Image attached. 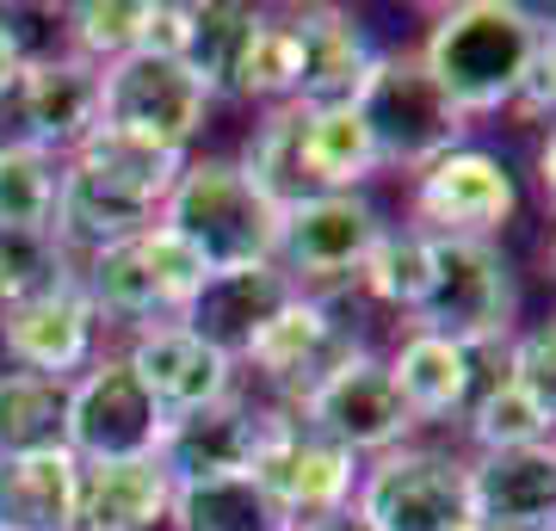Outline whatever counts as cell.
<instances>
[{"label": "cell", "mask_w": 556, "mask_h": 531, "mask_svg": "<svg viewBox=\"0 0 556 531\" xmlns=\"http://www.w3.org/2000/svg\"><path fill=\"white\" fill-rule=\"evenodd\" d=\"M346 353H358V340L346 321H334L328 309V296H309L298 291L285 309L266 321L254 334V346L241 353V365H254L260 383H273L278 395H291V408H298L303 395L316 390L321 377L334 371Z\"/></svg>", "instance_id": "4fadbf2b"}, {"label": "cell", "mask_w": 556, "mask_h": 531, "mask_svg": "<svg viewBox=\"0 0 556 531\" xmlns=\"http://www.w3.org/2000/svg\"><path fill=\"white\" fill-rule=\"evenodd\" d=\"M118 358L137 371V383L155 395V408L167 414V420L199 414V408H211V402H223V395H236V358H223L217 346H204L186 321L137 328Z\"/></svg>", "instance_id": "9a60e30c"}, {"label": "cell", "mask_w": 556, "mask_h": 531, "mask_svg": "<svg viewBox=\"0 0 556 531\" xmlns=\"http://www.w3.org/2000/svg\"><path fill=\"white\" fill-rule=\"evenodd\" d=\"M75 278V260L56 241V229H0V309L31 303Z\"/></svg>", "instance_id": "d6a6232c"}, {"label": "cell", "mask_w": 556, "mask_h": 531, "mask_svg": "<svg viewBox=\"0 0 556 531\" xmlns=\"http://www.w3.org/2000/svg\"><path fill=\"white\" fill-rule=\"evenodd\" d=\"M75 285L87 291V303H93L100 321H137V328L167 321V309H161V296H155V278H149V266H142V241L137 236L75 260Z\"/></svg>", "instance_id": "4316f807"}, {"label": "cell", "mask_w": 556, "mask_h": 531, "mask_svg": "<svg viewBox=\"0 0 556 531\" xmlns=\"http://www.w3.org/2000/svg\"><path fill=\"white\" fill-rule=\"evenodd\" d=\"M514 112L538 124H556V25H544L532 43V62L519 75V93H514Z\"/></svg>", "instance_id": "74e56055"}, {"label": "cell", "mask_w": 556, "mask_h": 531, "mask_svg": "<svg viewBox=\"0 0 556 531\" xmlns=\"http://www.w3.org/2000/svg\"><path fill=\"white\" fill-rule=\"evenodd\" d=\"M470 433H477L482 452H519V445H544V439L556 433V420L519 390L514 377L501 371L495 383L470 402Z\"/></svg>", "instance_id": "836d02e7"}, {"label": "cell", "mask_w": 556, "mask_h": 531, "mask_svg": "<svg viewBox=\"0 0 556 531\" xmlns=\"http://www.w3.org/2000/svg\"><path fill=\"white\" fill-rule=\"evenodd\" d=\"M167 526L174 531H291L285 513L266 501V489L248 470L211 476V482H174Z\"/></svg>", "instance_id": "484cf974"}, {"label": "cell", "mask_w": 556, "mask_h": 531, "mask_svg": "<svg viewBox=\"0 0 556 531\" xmlns=\"http://www.w3.org/2000/svg\"><path fill=\"white\" fill-rule=\"evenodd\" d=\"M211 87H204L179 56H155V50H137V56L100 68V124L105 130H124V137H142L155 149H192V137L211 118Z\"/></svg>", "instance_id": "8992f818"}, {"label": "cell", "mask_w": 556, "mask_h": 531, "mask_svg": "<svg viewBox=\"0 0 556 531\" xmlns=\"http://www.w3.org/2000/svg\"><path fill=\"white\" fill-rule=\"evenodd\" d=\"M470 519L489 531H556V439L519 452H482L464 464Z\"/></svg>", "instance_id": "e0dca14e"}, {"label": "cell", "mask_w": 556, "mask_h": 531, "mask_svg": "<svg viewBox=\"0 0 556 531\" xmlns=\"http://www.w3.org/2000/svg\"><path fill=\"white\" fill-rule=\"evenodd\" d=\"M266 501L285 513V526H316L328 513L353 507L358 489V457L340 452L334 439H321L316 427H303L291 408H266V427H260V452L248 464Z\"/></svg>", "instance_id": "277c9868"}, {"label": "cell", "mask_w": 556, "mask_h": 531, "mask_svg": "<svg viewBox=\"0 0 556 531\" xmlns=\"http://www.w3.org/2000/svg\"><path fill=\"white\" fill-rule=\"evenodd\" d=\"M298 137H303V105H266V118L254 124V137H248V149H241V174L254 179L278 211L298 204V198H309Z\"/></svg>", "instance_id": "f1b7e54d"}, {"label": "cell", "mask_w": 556, "mask_h": 531, "mask_svg": "<svg viewBox=\"0 0 556 531\" xmlns=\"http://www.w3.org/2000/svg\"><path fill=\"white\" fill-rule=\"evenodd\" d=\"M298 87H303L298 25H291V13H260L254 38H248V50H241V62H236L229 93L260 99V105H298Z\"/></svg>", "instance_id": "83f0119b"}, {"label": "cell", "mask_w": 556, "mask_h": 531, "mask_svg": "<svg viewBox=\"0 0 556 531\" xmlns=\"http://www.w3.org/2000/svg\"><path fill=\"white\" fill-rule=\"evenodd\" d=\"M100 130V68L80 56L25 62L20 87L0 112V149H43L68 161Z\"/></svg>", "instance_id": "8fae6325"}, {"label": "cell", "mask_w": 556, "mask_h": 531, "mask_svg": "<svg viewBox=\"0 0 556 531\" xmlns=\"http://www.w3.org/2000/svg\"><path fill=\"white\" fill-rule=\"evenodd\" d=\"M544 31L532 7H514V0H457V7H439L433 31L415 56L420 68L433 75V87L457 105V118H495L507 112L519 93V75L532 62V43Z\"/></svg>", "instance_id": "6da1fadb"}, {"label": "cell", "mask_w": 556, "mask_h": 531, "mask_svg": "<svg viewBox=\"0 0 556 531\" xmlns=\"http://www.w3.org/2000/svg\"><path fill=\"white\" fill-rule=\"evenodd\" d=\"M68 167H75L80 179H93L100 192L137 204L142 217H161V204H167V192H174L186 155H179V149H155V142L124 137V130H105L100 124V130L68 155Z\"/></svg>", "instance_id": "7402d4cb"}, {"label": "cell", "mask_w": 556, "mask_h": 531, "mask_svg": "<svg viewBox=\"0 0 556 531\" xmlns=\"http://www.w3.org/2000/svg\"><path fill=\"white\" fill-rule=\"evenodd\" d=\"M464 531H489V526H464Z\"/></svg>", "instance_id": "7bdbcfd3"}, {"label": "cell", "mask_w": 556, "mask_h": 531, "mask_svg": "<svg viewBox=\"0 0 556 531\" xmlns=\"http://www.w3.org/2000/svg\"><path fill=\"white\" fill-rule=\"evenodd\" d=\"M62 161L43 149H0V229H56Z\"/></svg>", "instance_id": "1f68e13d"}, {"label": "cell", "mask_w": 556, "mask_h": 531, "mask_svg": "<svg viewBox=\"0 0 556 531\" xmlns=\"http://www.w3.org/2000/svg\"><path fill=\"white\" fill-rule=\"evenodd\" d=\"M538 186H544V204L556 211V124H551V137H544V149H538Z\"/></svg>", "instance_id": "ab89813d"}, {"label": "cell", "mask_w": 556, "mask_h": 531, "mask_svg": "<svg viewBox=\"0 0 556 531\" xmlns=\"http://www.w3.org/2000/svg\"><path fill=\"white\" fill-rule=\"evenodd\" d=\"M68 452V383L31 371H0V457Z\"/></svg>", "instance_id": "d4e9b609"}, {"label": "cell", "mask_w": 556, "mask_h": 531, "mask_svg": "<svg viewBox=\"0 0 556 531\" xmlns=\"http://www.w3.org/2000/svg\"><path fill=\"white\" fill-rule=\"evenodd\" d=\"M266 7H248V0H204L192 7V38H186V68L211 87V99L229 93V80H236V62L254 38V25Z\"/></svg>", "instance_id": "f546056e"}, {"label": "cell", "mask_w": 556, "mask_h": 531, "mask_svg": "<svg viewBox=\"0 0 556 531\" xmlns=\"http://www.w3.org/2000/svg\"><path fill=\"white\" fill-rule=\"evenodd\" d=\"M383 236H390V223H383V211L365 192H309L278 211L273 260L298 291L340 285V278L365 273V260L378 254Z\"/></svg>", "instance_id": "52a82bcc"}, {"label": "cell", "mask_w": 556, "mask_h": 531, "mask_svg": "<svg viewBox=\"0 0 556 531\" xmlns=\"http://www.w3.org/2000/svg\"><path fill=\"white\" fill-rule=\"evenodd\" d=\"M167 414L137 383L124 358H93L68 383V452L80 464H118V457H155Z\"/></svg>", "instance_id": "7c38bea8"}, {"label": "cell", "mask_w": 556, "mask_h": 531, "mask_svg": "<svg viewBox=\"0 0 556 531\" xmlns=\"http://www.w3.org/2000/svg\"><path fill=\"white\" fill-rule=\"evenodd\" d=\"M427 273H433L427 236H415V229H390V236L378 241V254L365 260L358 285L378 296L383 309H396V315H408V321H415L420 296H427Z\"/></svg>", "instance_id": "e575fe53"}, {"label": "cell", "mask_w": 556, "mask_h": 531, "mask_svg": "<svg viewBox=\"0 0 556 531\" xmlns=\"http://www.w3.org/2000/svg\"><path fill=\"white\" fill-rule=\"evenodd\" d=\"M495 353H501V346L470 353V346H457V340H439V334L408 328V340H402L383 365H390L396 395L408 402V414H415V427H420V420H452V414H470V402H477V395L507 371V365L482 371Z\"/></svg>", "instance_id": "2e32d148"}, {"label": "cell", "mask_w": 556, "mask_h": 531, "mask_svg": "<svg viewBox=\"0 0 556 531\" xmlns=\"http://www.w3.org/2000/svg\"><path fill=\"white\" fill-rule=\"evenodd\" d=\"M298 25L303 43V87L298 105L303 112H328V105H353L365 93V80L378 68V43L371 31L346 13V7H285Z\"/></svg>", "instance_id": "ac0fdd59"}, {"label": "cell", "mask_w": 556, "mask_h": 531, "mask_svg": "<svg viewBox=\"0 0 556 531\" xmlns=\"http://www.w3.org/2000/svg\"><path fill=\"white\" fill-rule=\"evenodd\" d=\"M75 452L0 457V531H75Z\"/></svg>", "instance_id": "603a6c76"}, {"label": "cell", "mask_w": 556, "mask_h": 531, "mask_svg": "<svg viewBox=\"0 0 556 531\" xmlns=\"http://www.w3.org/2000/svg\"><path fill=\"white\" fill-rule=\"evenodd\" d=\"M174 501V476L155 457L80 464L75 476V531H161Z\"/></svg>", "instance_id": "44dd1931"}, {"label": "cell", "mask_w": 556, "mask_h": 531, "mask_svg": "<svg viewBox=\"0 0 556 531\" xmlns=\"http://www.w3.org/2000/svg\"><path fill=\"white\" fill-rule=\"evenodd\" d=\"M519 211L514 167L495 149L457 142L452 155L415 174V236H452V241H495Z\"/></svg>", "instance_id": "30bf717a"}, {"label": "cell", "mask_w": 556, "mask_h": 531, "mask_svg": "<svg viewBox=\"0 0 556 531\" xmlns=\"http://www.w3.org/2000/svg\"><path fill=\"white\" fill-rule=\"evenodd\" d=\"M260 427L266 408H254L248 395H223L199 414L167 420V433L155 445V464L174 482H211V476H241L260 452Z\"/></svg>", "instance_id": "ffe728a7"}, {"label": "cell", "mask_w": 556, "mask_h": 531, "mask_svg": "<svg viewBox=\"0 0 556 531\" xmlns=\"http://www.w3.org/2000/svg\"><path fill=\"white\" fill-rule=\"evenodd\" d=\"M427 254H433V273H427V296L415 309L420 334L457 340V346H507L514 334V266L495 241H452V236H427Z\"/></svg>", "instance_id": "3957f363"}, {"label": "cell", "mask_w": 556, "mask_h": 531, "mask_svg": "<svg viewBox=\"0 0 556 531\" xmlns=\"http://www.w3.org/2000/svg\"><path fill=\"white\" fill-rule=\"evenodd\" d=\"M353 513L371 531H464L470 519V476L445 452L396 445L371 470H358Z\"/></svg>", "instance_id": "ba28073f"}, {"label": "cell", "mask_w": 556, "mask_h": 531, "mask_svg": "<svg viewBox=\"0 0 556 531\" xmlns=\"http://www.w3.org/2000/svg\"><path fill=\"white\" fill-rule=\"evenodd\" d=\"M298 531H371V526H365V519L346 507V513H328V519H316V526H298Z\"/></svg>", "instance_id": "60d3db41"}, {"label": "cell", "mask_w": 556, "mask_h": 531, "mask_svg": "<svg viewBox=\"0 0 556 531\" xmlns=\"http://www.w3.org/2000/svg\"><path fill=\"white\" fill-rule=\"evenodd\" d=\"M501 365H507V377L556 420V315L551 321H532L526 334L507 340V346H501Z\"/></svg>", "instance_id": "8d00e7d4"}, {"label": "cell", "mask_w": 556, "mask_h": 531, "mask_svg": "<svg viewBox=\"0 0 556 531\" xmlns=\"http://www.w3.org/2000/svg\"><path fill=\"white\" fill-rule=\"evenodd\" d=\"M137 241H142V266H149V278H155L161 309H167V321H179V315L192 309V296L204 291L211 266H204L199 248H192V241H179L167 223H149Z\"/></svg>", "instance_id": "d590c367"}, {"label": "cell", "mask_w": 556, "mask_h": 531, "mask_svg": "<svg viewBox=\"0 0 556 531\" xmlns=\"http://www.w3.org/2000/svg\"><path fill=\"white\" fill-rule=\"evenodd\" d=\"M291 414H298L303 427H316L321 439H334L340 452H353V457H383L415 433V414H408V402L396 395L390 365H383L378 353H365V346L340 358L334 371L321 377Z\"/></svg>", "instance_id": "9c48e42d"}, {"label": "cell", "mask_w": 556, "mask_h": 531, "mask_svg": "<svg viewBox=\"0 0 556 531\" xmlns=\"http://www.w3.org/2000/svg\"><path fill=\"white\" fill-rule=\"evenodd\" d=\"M353 105H358V118L371 124V137H378L383 167H408V174L433 167L439 155H452L464 142V130H470L457 118L452 99L433 87V75L420 68V56H408V50L402 56L383 50Z\"/></svg>", "instance_id": "5b68a950"}, {"label": "cell", "mask_w": 556, "mask_h": 531, "mask_svg": "<svg viewBox=\"0 0 556 531\" xmlns=\"http://www.w3.org/2000/svg\"><path fill=\"white\" fill-rule=\"evenodd\" d=\"M25 62H38V56H31V43L20 38L13 7H0V112H7V99H13V87H20Z\"/></svg>", "instance_id": "f35d334b"}, {"label": "cell", "mask_w": 556, "mask_h": 531, "mask_svg": "<svg viewBox=\"0 0 556 531\" xmlns=\"http://www.w3.org/2000/svg\"><path fill=\"white\" fill-rule=\"evenodd\" d=\"M155 223H167L179 241H192L211 273L273 260L278 248V204L229 155H186Z\"/></svg>", "instance_id": "7a4b0ae2"}, {"label": "cell", "mask_w": 556, "mask_h": 531, "mask_svg": "<svg viewBox=\"0 0 556 531\" xmlns=\"http://www.w3.org/2000/svg\"><path fill=\"white\" fill-rule=\"evenodd\" d=\"M149 7L155 0H80V7H62V31L75 43L68 56L93 62V68L137 56L142 38H149Z\"/></svg>", "instance_id": "4dcf8cb0"}, {"label": "cell", "mask_w": 556, "mask_h": 531, "mask_svg": "<svg viewBox=\"0 0 556 531\" xmlns=\"http://www.w3.org/2000/svg\"><path fill=\"white\" fill-rule=\"evenodd\" d=\"M303 179L309 192H358L365 179H378L383 155L371 124L358 118V105H328V112H303Z\"/></svg>", "instance_id": "cb8c5ba5"}, {"label": "cell", "mask_w": 556, "mask_h": 531, "mask_svg": "<svg viewBox=\"0 0 556 531\" xmlns=\"http://www.w3.org/2000/svg\"><path fill=\"white\" fill-rule=\"evenodd\" d=\"M298 296V285L278 273V260H254V266H223L204 278V291L192 296V309L179 315L204 346H217L223 358H236L254 346V334L273 321L285 303Z\"/></svg>", "instance_id": "d6986e66"}, {"label": "cell", "mask_w": 556, "mask_h": 531, "mask_svg": "<svg viewBox=\"0 0 556 531\" xmlns=\"http://www.w3.org/2000/svg\"><path fill=\"white\" fill-rule=\"evenodd\" d=\"M0 353L13 358V371L75 383L100 353V315H93L87 291L68 278L56 291L31 296V303L0 309Z\"/></svg>", "instance_id": "5bb4252c"}, {"label": "cell", "mask_w": 556, "mask_h": 531, "mask_svg": "<svg viewBox=\"0 0 556 531\" xmlns=\"http://www.w3.org/2000/svg\"><path fill=\"white\" fill-rule=\"evenodd\" d=\"M544 266H551V278H556V241H551V254H544Z\"/></svg>", "instance_id": "b9f144b4"}]
</instances>
